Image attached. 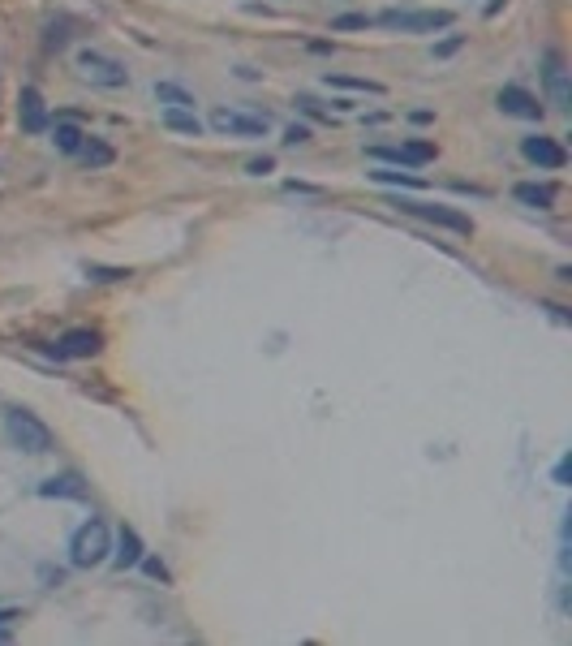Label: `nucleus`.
Wrapping results in <instances>:
<instances>
[{"instance_id": "15", "label": "nucleus", "mask_w": 572, "mask_h": 646, "mask_svg": "<svg viewBox=\"0 0 572 646\" xmlns=\"http://www.w3.org/2000/svg\"><path fill=\"white\" fill-rule=\"evenodd\" d=\"M163 125H168V130H177V134H190V138L202 134V121H198L190 108H168V113H163Z\"/></svg>"}, {"instance_id": "21", "label": "nucleus", "mask_w": 572, "mask_h": 646, "mask_svg": "<svg viewBox=\"0 0 572 646\" xmlns=\"http://www.w3.org/2000/svg\"><path fill=\"white\" fill-rule=\"evenodd\" d=\"M370 177H375V182H383V185H409V190H422V177H409V173H392V168H375Z\"/></svg>"}, {"instance_id": "7", "label": "nucleus", "mask_w": 572, "mask_h": 646, "mask_svg": "<svg viewBox=\"0 0 572 646\" xmlns=\"http://www.w3.org/2000/svg\"><path fill=\"white\" fill-rule=\"evenodd\" d=\"M499 113L521 116V121H542V104H538V95H529L525 86H504V91H499Z\"/></svg>"}, {"instance_id": "11", "label": "nucleus", "mask_w": 572, "mask_h": 646, "mask_svg": "<svg viewBox=\"0 0 572 646\" xmlns=\"http://www.w3.org/2000/svg\"><path fill=\"white\" fill-rule=\"evenodd\" d=\"M370 155L396 160V164H426V160H435V147L430 143H405V147H375Z\"/></svg>"}, {"instance_id": "5", "label": "nucleus", "mask_w": 572, "mask_h": 646, "mask_svg": "<svg viewBox=\"0 0 572 646\" xmlns=\"http://www.w3.org/2000/svg\"><path fill=\"white\" fill-rule=\"evenodd\" d=\"M212 130L237 134V138H259V134H267V116H250V113H232V108H215V113H212Z\"/></svg>"}, {"instance_id": "25", "label": "nucleus", "mask_w": 572, "mask_h": 646, "mask_svg": "<svg viewBox=\"0 0 572 646\" xmlns=\"http://www.w3.org/2000/svg\"><path fill=\"white\" fill-rule=\"evenodd\" d=\"M138 564H143V569H147L151 578H160V581H168V569H163V564H160V561H151V556H143V561H138Z\"/></svg>"}, {"instance_id": "18", "label": "nucleus", "mask_w": 572, "mask_h": 646, "mask_svg": "<svg viewBox=\"0 0 572 646\" xmlns=\"http://www.w3.org/2000/svg\"><path fill=\"white\" fill-rule=\"evenodd\" d=\"M512 194L521 203H529V207H551L556 203V185H517Z\"/></svg>"}, {"instance_id": "3", "label": "nucleus", "mask_w": 572, "mask_h": 646, "mask_svg": "<svg viewBox=\"0 0 572 646\" xmlns=\"http://www.w3.org/2000/svg\"><path fill=\"white\" fill-rule=\"evenodd\" d=\"M379 22L400 35H426V31H443L452 22V14L448 9H388Z\"/></svg>"}, {"instance_id": "23", "label": "nucleus", "mask_w": 572, "mask_h": 646, "mask_svg": "<svg viewBox=\"0 0 572 646\" xmlns=\"http://www.w3.org/2000/svg\"><path fill=\"white\" fill-rule=\"evenodd\" d=\"M86 276H91V281H125L130 272H125V267H86Z\"/></svg>"}, {"instance_id": "27", "label": "nucleus", "mask_w": 572, "mask_h": 646, "mask_svg": "<svg viewBox=\"0 0 572 646\" xmlns=\"http://www.w3.org/2000/svg\"><path fill=\"white\" fill-rule=\"evenodd\" d=\"M271 164H276V160H267V155H262V160H250V173H254V177H262V173H271Z\"/></svg>"}, {"instance_id": "10", "label": "nucleus", "mask_w": 572, "mask_h": 646, "mask_svg": "<svg viewBox=\"0 0 572 646\" xmlns=\"http://www.w3.org/2000/svg\"><path fill=\"white\" fill-rule=\"evenodd\" d=\"M405 207L413 215H422V220H430V224H443V229H452V233H474V220L452 212V207H435V203H405Z\"/></svg>"}, {"instance_id": "17", "label": "nucleus", "mask_w": 572, "mask_h": 646, "mask_svg": "<svg viewBox=\"0 0 572 646\" xmlns=\"http://www.w3.org/2000/svg\"><path fill=\"white\" fill-rule=\"evenodd\" d=\"M155 100L168 104V108H190V113H194V95L181 91V86H173V83H155Z\"/></svg>"}, {"instance_id": "20", "label": "nucleus", "mask_w": 572, "mask_h": 646, "mask_svg": "<svg viewBox=\"0 0 572 646\" xmlns=\"http://www.w3.org/2000/svg\"><path fill=\"white\" fill-rule=\"evenodd\" d=\"M331 86H344V91H366V95H383V83H370V78H340V74H327Z\"/></svg>"}, {"instance_id": "16", "label": "nucleus", "mask_w": 572, "mask_h": 646, "mask_svg": "<svg viewBox=\"0 0 572 646\" xmlns=\"http://www.w3.org/2000/svg\"><path fill=\"white\" fill-rule=\"evenodd\" d=\"M52 143H56L61 151H65V155H78V147L86 143V134H82L78 125H74V121H61V125L52 130Z\"/></svg>"}, {"instance_id": "22", "label": "nucleus", "mask_w": 572, "mask_h": 646, "mask_svg": "<svg viewBox=\"0 0 572 646\" xmlns=\"http://www.w3.org/2000/svg\"><path fill=\"white\" fill-rule=\"evenodd\" d=\"M366 26H370V17L366 14H344V17L331 22V31H366Z\"/></svg>"}, {"instance_id": "24", "label": "nucleus", "mask_w": 572, "mask_h": 646, "mask_svg": "<svg viewBox=\"0 0 572 646\" xmlns=\"http://www.w3.org/2000/svg\"><path fill=\"white\" fill-rule=\"evenodd\" d=\"M306 138H311V130H306V125H289V130H284V143H289V147L306 143Z\"/></svg>"}, {"instance_id": "1", "label": "nucleus", "mask_w": 572, "mask_h": 646, "mask_svg": "<svg viewBox=\"0 0 572 646\" xmlns=\"http://www.w3.org/2000/svg\"><path fill=\"white\" fill-rule=\"evenodd\" d=\"M5 431H9V444L31 452V457H44L52 452V431L31 414V410H9L5 414Z\"/></svg>"}, {"instance_id": "8", "label": "nucleus", "mask_w": 572, "mask_h": 646, "mask_svg": "<svg viewBox=\"0 0 572 646\" xmlns=\"http://www.w3.org/2000/svg\"><path fill=\"white\" fill-rule=\"evenodd\" d=\"M521 151H525V160H529V164H538V168H564V164H568L564 147H559L556 138H542V134L525 138Z\"/></svg>"}, {"instance_id": "2", "label": "nucleus", "mask_w": 572, "mask_h": 646, "mask_svg": "<svg viewBox=\"0 0 572 646\" xmlns=\"http://www.w3.org/2000/svg\"><path fill=\"white\" fill-rule=\"evenodd\" d=\"M108 552H113V539H108V526H104V522H86V526H78V534L69 539V561L78 564V569L104 564Z\"/></svg>"}, {"instance_id": "19", "label": "nucleus", "mask_w": 572, "mask_h": 646, "mask_svg": "<svg viewBox=\"0 0 572 646\" xmlns=\"http://www.w3.org/2000/svg\"><path fill=\"white\" fill-rule=\"evenodd\" d=\"M78 155H82V160H86L91 168H108V164L116 160L113 147H104V143H95V138H86V143L78 147Z\"/></svg>"}, {"instance_id": "14", "label": "nucleus", "mask_w": 572, "mask_h": 646, "mask_svg": "<svg viewBox=\"0 0 572 646\" xmlns=\"http://www.w3.org/2000/svg\"><path fill=\"white\" fill-rule=\"evenodd\" d=\"M138 561H143V539L125 526V531H121V543H116V569H133Z\"/></svg>"}, {"instance_id": "12", "label": "nucleus", "mask_w": 572, "mask_h": 646, "mask_svg": "<svg viewBox=\"0 0 572 646\" xmlns=\"http://www.w3.org/2000/svg\"><path fill=\"white\" fill-rule=\"evenodd\" d=\"M39 496H65V500H82L86 496V482H82V474H52L44 487H39Z\"/></svg>"}, {"instance_id": "9", "label": "nucleus", "mask_w": 572, "mask_h": 646, "mask_svg": "<svg viewBox=\"0 0 572 646\" xmlns=\"http://www.w3.org/2000/svg\"><path fill=\"white\" fill-rule=\"evenodd\" d=\"M99 349H104V341H99V332L91 328H69L61 341H56V353L61 358H95Z\"/></svg>"}, {"instance_id": "4", "label": "nucleus", "mask_w": 572, "mask_h": 646, "mask_svg": "<svg viewBox=\"0 0 572 646\" xmlns=\"http://www.w3.org/2000/svg\"><path fill=\"white\" fill-rule=\"evenodd\" d=\"M78 74L86 78V83H95V86H125L130 83V74H125L121 61L104 56V52H91V48L78 56Z\"/></svg>"}, {"instance_id": "13", "label": "nucleus", "mask_w": 572, "mask_h": 646, "mask_svg": "<svg viewBox=\"0 0 572 646\" xmlns=\"http://www.w3.org/2000/svg\"><path fill=\"white\" fill-rule=\"evenodd\" d=\"M547 86H551V95H556L559 108H572V86H568L564 65H559V56H547Z\"/></svg>"}, {"instance_id": "26", "label": "nucleus", "mask_w": 572, "mask_h": 646, "mask_svg": "<svg viewBox=\"0 0 572 646\" xmlns=\"http://www.w3.org/2000/svg\"><path fill=\"white\" fill-rule=\"evenodd\" d=\"M460 44H465V35H452V39H443L439 48H435V56H452V52H457Z\"/></svg>"}, {"instance_id": "6", "label": "nucleus", "mask_w": 572, "mask_h": 646, "mask_svg": "<svg viewBox=\"0 0 572 646\" xmlns=\"http://www.w3.org/2000/svg\"><path fill=\"white\" fill-rule=\"evenodd\" d=\"M17 121L26 134H44L48 130V104L39 95V86H22V100H17Z\"/></svg>"}]
</instances>
